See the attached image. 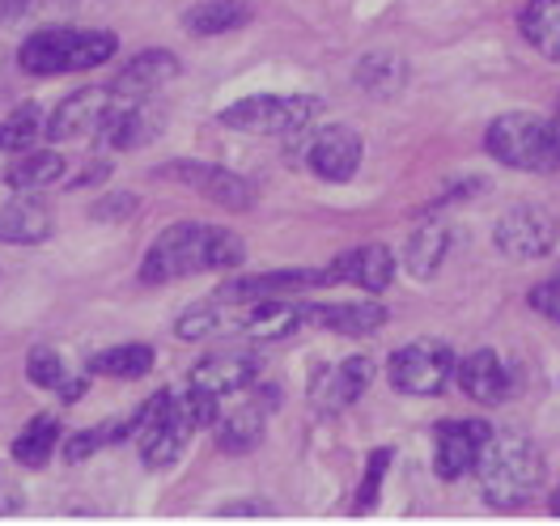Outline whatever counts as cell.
<instances>
[{
    "label": "cell",
    "instance_id": "cell-1",
    "mask_svg": "<svg viewBox=\"0 0 560 526\" xmlns=\"http://www.w3.org/2000/svg\"><path fill=\"white\" fill-rule=\"evenodd\" d=\"M246 259V246L234 230L205 225V221H178L162 230L144 259H140V284H175L200 272H225Z\"/></svg>",
    "mask_w": 560,
    "mask_h": 526
},
{
    "label": "cell",
    "instance_id": "cell-2",
    "mask_svg": "<svg viewBox=\"0 0 560 526\" xmlns=\"http://www.w3.org/2000/svg\"><path fill=\"white\" fill-rule=\"evenodd\" d=\"M476 480L492 510H523L544 484V455L514 429H492L489 446L476 463Z\"/></svg>",
    "mask_w": 560,
    "mask_h": 526
},
{
    "label": "cell",
    "instance_id": "cell-3",
    "mask_svg": "<svg viewBox=\"0 0 560 526\" xmlns=\"http://www.w3.org/2000/svg\"><path fill=\"white\" fill-rule=\"evenodd\" d=\"M485 149L510 171L552 175L560 171V119L535 115V110L497 115L485 132Z\"/></svg>",
    "mask_w": 560,
    "mask_h": 526
},
{
    "label": "cell",
    "instance_id": "cell-4",
    "mask_svg": "<svg viewBox=\"0 0 560 526\" xmlns=\"http://www.w3.org/2000/svg\"><path fill=\"white\" fill-rule=\"evenodd\" d=\"M119 51V38L110 31H77V26H43L22 43L18 65L31 77H65L106 65Z\"/></svg>",
    "mask_w": 560,
    "mask_h": 526
},
{
    "label": "cell",
    "instance_id": "cell-5",
    "mask_svg": "<svg viewBox=\"0 0 560 526\" xmlns=\"http://www.w3.org/2000/svg\"><path fill=\"white\" fill-rule=\"evenodd\" d=\"M323 110L327 103L318 94H250L230 103L217 119L250 137H302L306 128H315Z\"/></svg>",
    "mask_w": 560,
    "mask_h": 526
},
{
    "label": "cell",
    "instance_id": "cell-6",
    "mask_svg": "<svg viewBox=\"0 0 560 526\" xmlns=\"http://www.w3.org/2000/svg\"><path fill=\"white\" fill-rule=\"evenodd\" d=\"M455 352L446 349L442 340H412L404 349L390 352V365H386V378L399 395H442L446 383L455 378Z\"/></svg>",
    "mask_w": 560,
    "mask_h": 526
},
{
    "label": "cell",
    "instance_id": "cell-7",
    "mask_svg": "<svg viewBox=\"0 0 560 526\" xmlns=\"http://www.w3.org/2000/svg\"><path fill=\"white\" fill-rule=\"evenodd\" d=\"M149 408H144V424H140V458H144V467H171L183 451H187V442H191V433H196V424L187 421V412H183V404H178V390H158L153 399H144Z\"/></svg>",
    "mask_w": 560,
    "mask_h": 526
},
{
    "label": "cell",
    "instance_id": "cell-8",
    "mask_svg": "<svg viewBox=\"0 0 560 526\" xmlns=\"http://www.w3.org/2000/svg\"><path fill=\"white\" fill-rule=\"evenodd\" d=\"M557 238H560V221L548 209H539V204H514V209L501 212L497 225H492V246L505 259H514V264L552 255Z\"/></svg>",
    "mask_w": 560,
    "mask_h": 526
},
{
    "label": "cell",
    "instance_id": "cell-9",
    "mask_svg": "<svg viewBox=\"0 0 560 526\" xmlns=\"http://www.w3.org/2000/svg\"><path fill=\"white\" fill-rule=\"evenodd\" d=\"M153 178H166V183H183L191 187L196 196L212 200L217 209H230V212H246L255 204V187L250 178L234 175L225 166H212V162H196V157H178V162H166L158 166Z\"/></svg>",
    "mask_w": 560,
    "mask_h": 526
},
{
    "label": "cell",
    "instance_id": "cell-10",
    "mask_svg": "<svg viewBox=\"0 0 560 526\" xmlns=\"http://www.w3.org/2000/svg\"><path fill=\"white\" fill-rule=\"evenodd\" d=\"M361 157H365V144L352 132L349 124H323V128H306V141H302V162L306 171L323 183H349L361 171Z\"/></svg>",
    "mask_w": 560,
    "mask_h": 526
},
{
    "label": "cell",
    "instance_id": "cell-11",
    "mask_svg": "<svg viewBox=\"0 0 560 526\" xmlns=\"http://www.w3.org/2000/svg\"><path fill=\"white\" fill-rule=\"evenodd\" d=\"M124 103L110 85L103 90H77L69 94L65 103L51 110V119H47V128H43V137L56 144L65 141H85V137H98L103 132V124L110 119V110Z\"/></svg>",
    "mask_w": 560,
    "mask_h": 526
},
{
    "label": "cell",
    "instance_id": "cell-12",
    "mask_svg": "<svg viewBox=\"0 0 560 526\" xmlns=\"http://www.w3.org/2000/svg\"><path fill=\"white\" fill-rule=\"evenodd\" d=\"M390 281H395V250L383 243L352 246V250L336 255V259L323 268V289L352 284V289H361V293H386Z\"/></svg>",
    "mask_w": 560,
    "mask_h": 526
},
{
    "label": "cell",
    "instance_id": "cell-13",
    "mask_svg": "<svg viewBox=\"0 0 560 526\" xmlns=\"http://www.w3.org/2000/svg\"><path fill=\"white\" fill-rule=\"evenodd\" d=\"M492 429L485 421H442L433 429V467L442 480H463L489 446Z\"/></svg>",
    "mask_w": 560,
    "mask_h": 526
},
{
    "label": "cell",
    "instance_id": "cell-14",
    "mask_svg": "<svg viewBox=\"0 0 560 526\" xmlns=\"http://www.w3.org/2000/svg\"><path fill=\"white\" fill-rule=\"evenodd\" d=\"M374 383V361L370 356H345L340 365H327L311 378V408L318 417H336L352 408Z\"/></svg>",
    "mask_w": 560,
    "mask_h": 526
},
{
    "label": "cell",
    "instance_id": "cell-15",
    "mask_svg": "<svg viewBox=\"0 0 560 526\" xmlns=\"http://www.w3.org/2000/svg\"><path fill=\"white\" fill-rule=\"evenodd\" d=\"M280 390L277 386H259L255 390V399H246L243 408H234V412H225V417H217L212 424V433H217V446L225 451V455H250L259 442H264V433H268V412L277 408Z\"/></svg>",
    "mask_w": 560,
    "mask_h": 526
},
{
    "label": "cell",
    "instance_id": "cell-16",
    "mask_svg": "<svg viewBox=\"0 0 560 526\" xmlns=\"http://www.w3.org/2000/svg\"><path fill=\"white\" fill-rule=\"evenodd\" d=\"M306 289H323V268H284V272L234 277L217 289V297L225 306H250L264 297H289V293H306Z\"/></svg>",
    "mask_w": 560,
    "mask_h": 526
},
{
    "label": "cell",
    "instance_id": "cell-17",
    "mask_svg": "<svg viewBox=\"0 0 560 526\" xmlns=\"http://www.w3.org/2000/svg\"><path fill=\"white\" fill-rule=\"evenodd\" d=\"M311 323V302H293V297H264L238 311V331L250 340H289L293 331H302Z\"/></svg>",
    "mask_w": 560,
    "mask_h": 526
},
{
    "label": "cell",
    "instance_id": "cell-18",
    "mask_svg": "<svg viewBox=\"0 0 560 526\" xmlns=\"http://www.w3.org/2000/svg\"><path fill=\"white\" fill-rule=\"evenodd\" d=\"M455 378H458V386H463V395L476 399V404H485V408L505 404L510 390H514V374H510L505 356L492 349L467 352V356L455 365Z\"/></svg>",
    "mask_w": 560,
    "mask_h": 526
},
{
    "label": "cell",
    "instance_id": "cell-19",
    "mask_svg": "<svg viewBox=\"0 0 560 526\" xmlns=\"http://www.w3.org/2000/svg\"><path fill=\"white\" fill-rule=\"evenodd\" d=\"M259 374H264V361L255 352H212V356L191 365L187 383L205 386L212 395H238V390L259 383Z\"/></svg>",
    "mask_w": 560,
    "mask_h": 526
},
{
    "label": "cell",
    "instance_id": "cell-20",
    "mask_svg": "<svg viewBox=\"0 0 560 526\" xmlns=\"http://www.w3.org/2000/svg\"><path fill=\"white\" fill-rule=\"evenodd\" d=\"M175 77H178L175 51H166V47H149V51L132 56V60L119 69V77L110 81V90H115L119 98H149L153 90L171 85Z\"/></svg>",
    "mask_w": 560,
    "mask_h": 526
},
{
    "label": "cell",
    "instance_id": "cell-21",
    "mask_svg": "<svg viewBox=\"0 0 560 526\" xmlns=\"http://www.w3.org/2000/svg\"><path fill=\"white\" fill-rule=\"evenodd\" d=\"M386 306L374 297L361 302H311V323L336 336H374L386 327Z\"/></svg>",
    "mask_w": 560,
    "mask_h": 526
},
{
    "label": "cell",
    "instance_id": "cell-22",
    "mask_svg": "<svg viewBox=\"0 0 560 526\" xmlns=\"http://www.w3.org/2000/svg\"><path fill=\"white\" fill-rule=\"evenodd\" d=\"M51 209L38 200L35 191H18L0 209V243L4 246H35L51 238Z\"/></svg>",
    "mask_w": 560,
    "mask_h": 526
},
{
    "label": "cell",
    "instance_id": "cell-23",
    "mask_svg": "<svg viewBox=\"0 0 560 526\" xmlns=\"http://www.w3.org/2000/svg\"><path fill=\"white\" fill-rule=\"evenodd\" d=\"M162 132V115L153 106H144V98H124V103L110 110V119L103 124L98 141L106 149H140Z\"/></svg>",
    "mask_w": 560,
    "mask_h": 526
},
{
    "label": "cell",
    "instance_id": "cell-24",
    "mask_svg": "<svg viewBox=\"0 0 560 526\" xmlns=\"http://www.w3.org/2000/svg\"><path fill=\"white\" fill-rule=\"evenodd\" d=\"M446 250H451V225H442V221L417 225V230L408 234V243H404V268H408V277L433 281V277L442 272Z\"/></svg>",
    "mask_w": 560,
    "mask_h": 526
},
{
    "label": "cell",
    "instance_id": "cell-25",
    "mask_svg": "<svg viewBox=\"0 0 560 526\" xmlns=\"http://www.w3.org/2000/svg\"><path fill=\"white\" fill-rule=\"evenodd\" d=\"M26 378L35 386H43V390H51L60 404H77L85 395V378L90 374H72L69 361L56 349H35L26 356Z\"/></svg>",
    "mask_w": 560,
    "mask_h": 526
},
{
    "label": "cell",
    "instance_id": "cell-26",
    "mask_svg": "<svg viewBox=\"0 0 560 526\" xmlns=\"http://www.w3.org/2000/svg\"><path fill=\"white\" fill-rule=\"evenodd\" d=\"M250 17H255V9L246 0H205L183 13V31L196 38L230 35V31H243Z\"/></svg>",
    "mask_w": 560,
    "mask_h": 526
},
{
    "label": "cell",
    "instance_id": "cell-27",
    "mask_svg": "<svg viewBox=\"0 0 560 526\" xmlns=\"http://www.w3.org/2000/svg\"><path fill=\"white\" fill-rule=\"evenodd\" d=\"M144 408H149V404L132 408L128 417H115V421H103V424H94V429H81V433L65 437V458H69V463H85L90 455H98V451H106V446H115V442H124V437L140 433Z\"/></svg>",
    "mask_w": 560,
    "mask_h": 526
},
{
    "label": "cell",
    "instance_id": "cell-28",
    "mask_svg": "<svg viewBox=\"0 0 560 526\" xmlns=\"http://www.w3.org/2000/svg\"><path fill=\"white\" fill-rule=\"evenodd\" d=\"M65 171H69V157H60L56 149H26V153H18V157L9 162L4 183H9L13 191H43V187L60 183Z\"/></svg>",
    "mask_w": 560,
    "mask_h": 526
},
{
    "label": "cell",
    "instance_id": "cell-29",
    "mask_svg": "<svg viewBox=\"0 0 560 526\" xmlns=\"http://www.w3.org/2000/svg\"><path fill=\"white\" fill-rule=\"evenodd\" d=\"M153 361H158V352L149 349V344H115V349L94 352V356L85 361V374H90V378L137 383V378H144V374L153 370Z\"/></svg>",
    "mask_w": 560,
    "mask_h": 526
},
{
    "label": "cell",
    "instance_id": "cell-30",
    "mask_svg": "<svg viewBox=\"0 0 560 526\" xmlns=\"http://www.w3.org/2000/svg\"><path fill=\"white\" fill-rule=\"evenodd\" d=\"M518 31L544 60L560 65V0H526L518 13Z\"/></svg>",
    "mask_w": 560,
    "mask_h": 526
},
{
    "label": "cell",
    "instance_id": "cell-31",
    "mask_svg": "<svg viewBox=\"0 0 560 526\" xmlns=\"http://www.w3.org/2000/svg\"><path fill=\"white\" fill-rule=\"evenodd\" d=\"M352 81H357V90H361V94L390 98V94H399V90H404V81H408V65H404L399 56H390V51H370V56H361V60H357Z\"/></svg>",
    "mask_w": 560,
    "mask_h": 526
},
{
    "label": "cell",
    "instance_id": "cell-32",
    "mask_svg": "<svg viewBox=\"0 0 560 526\" xmlns=\"http://www.w3.org/2000/svg\"><path fill=\"white\" fill-rule=\"evenodd\" d=\"M217 331H238V306H225L221 297L200 302V306H187V311L175 318L178 340H209Z\"/></svg>",
    "mask_w": 560,
    "mask_h": 526
},
{
    "label": "cell",
    "instance_id": "cell-33",
    "mask_svg": "<svg viewBox=\"0 0 560 526\" xmlns=\"http://www.w3.org/2000/svg\"><path fill=\"white\" fill-rule=\"evenodd\" d=\"M60 429L65 424L56 421V417H35V421L13 437V463H22V467H47L51 455L60 451V442H65Z\"/></svg>",
    "mask_w": 560,
    "mask_h": 526
},
{
    "label": "cell",
    "instance_id": "cell-34",
    "mask_svg": "<svg viewBox=\"0 0 560 526\" xmlns=\"http://www.w3.org/2000/svg\"><path fill=\"white\" fill-rule=\"evenodd\" d=\"M43 128H47V119H43V110L35 103L18 106V110H9L0 119V149L4 153H26L43 137Z\"/></svg>",
    "mask_w": 560,
    "mask_h": 526
},
{
    "label": "cell",
    "instance_id": "cell-35",
    "mask_svg": "<svg viewBox=\"0 0 560 526\" xmlns=\"http://www.w3.org/2000/svg\"><path fill=\"white\" fill-rule=\"evenodd\" d=\"M386 467H390V451H374L370 463H365V476H361V489H357V501H352V514H365V510H374V505H378Z\"/></svg>",
    "mask_w": 560,
    "mask_h": 526
},
{
    "label": "cell",
    "instance_id": "cell-36",
    "mask_svg": "<svg viewBox=\"0 0 560 526\" xmlns=\"http://www.w3.org/2000/svg\"><path fill=\"white\" fill-rule=\"evenodd\" d=\"M132 212H137V196H128V191H106L103 200L90 209V217L110 225V221H128Z\"/></svg>",
    "mask_w": 560,
    "mask_h": 526
},
{
    "label": "cell",
    "instance_id": "cell-37",
    "mask_svg": "<svg viewBox=\"0 0 560 526\" xmlns=\"http://www.w3.org/2000/svg\"><path fill=\"white\" fill-rule=\"evenodd\" d=\"M526 302H530V311H535V315L552 318V323L560 327V281L557 277H552V281H544V284H535Z\"/></svg>",
    "mask_w": 560,
    "mask_h": 526
},
{
    "label": "cell",
    "instance_id": "cell-38",
    "mask_svg": "<svg viewBox=\"0 0 560 526\" xmlns=\"http://www.w3.org/2000/svg\"><path fill=\"white\" fill-rule=\"evenodd\" d=\"M106 175H110V162H98V166H85V171H81V175L72 178L69 187H72V191H85V187H90V183H94V187H98V183H103Z\"/></svg>",
    "mask_w": 560,
    "mask_h": 526
},
{
    "label": "cell",
    "instance_id": "cell-39",
    "mask_svg": "<svg viewBox=\"0 0 560 526\" xmlns=\"http://www.w3.org/2000/svg\"><path fill=\"white\" fill-rule=\"evenodd\" d=\"M268 510L264 505H221L217 518H264Z\"/></svg>",
    "mask_w": 560,
    "mask_h": 526
},
{
    "label": "cell",
    "instance_id": "cell-40",
    "mask_svg": "<svg viewBox=\"0 0 560 526\" xmlns=\"http://www.w3.org/2000/svg\"><path fill=\"white\" fill-rule=\"evenodd\" d=\"M552 514L560 518V489H557V496H552Z\"/></svg>",
    "mask_w": 560,
    "mask_h": 526
},
{
    "label": "cell",
    "instance_id": "cell-41",
    "mask_svg": "<svg viewBox=\"0 0 560 526\" xmlns=\"http://www.w3.org/2000/svg\"><path fill=\"white\" fill-rule=\"evenodd\" d=\"M557 281H560V264H557Z\"/></svg>",
    "mask_w": 560,
    "mask_h": 526
}]
</instances>
